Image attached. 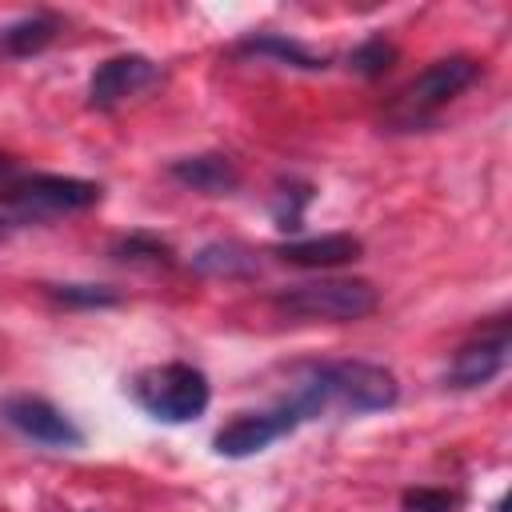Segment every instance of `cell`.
Wrapping results in <instances>:
<instances>
[{
    "label": "cell",
    "instance_id": "cell-16",
    "mask_svg": "<svg viewBox=\"0 0 512 512\" xmlns=\"http://www.w3.org/2000/svg\"><path fill=\"white\" fill-rule=\"evenodd\" d=\"M392 64H396V48H392L384 36H372V40H364V44H356V48L348 52V68H352L356 76H368V80L384 76Z\"/></svg>",
    "mask_w": 512,
    "mask_h": 512
},
{
    "label": "cell",
    "instance_id": "cell-4",
    "mask_svg": "<svg viewBox=\"0 0 512 512\" xmlns=\"http://www.w3.org/2000/svg\"><path fill=\"white\" fill-rule=\"evenodd\" d=\"M276 312L292 320H324V324H352L376 312L380 296L368 280L332 276V280H304L272 296Z\"/></svg>",
    "mask_w": 512,
    "mask_h": 512
},
{
    "label": "cell",
    "instance_id": "cell-19",
    "mask_svg": "<svg viewBox=\"0 0 512 512\" xmlns=\"http://www.w3.org/2000/svg\"><path fill=\"white\" fill-rule=\"evenodd\" d=\"M456 504H460V496L448 492V488H408L400 496L404 512H452Z\"/></svg>",
    "mask_w": 512,
    "mask_h": 512
},
{
    "label": "cell",
    "instance_id": "cell-3",
    "mask_svg": "<svg viewBox=\"0 0 512 512\" xmlns=\"http://www.w3.org/2000/svg\"><path fill=\"white\" fill-rule=\"evenodd\" d=\"M132 400L160 424H188L208 408L212 384L196 364L172 360V364L144 368L132 380Z\"/></svg>",
    "mask_w": 512,
    "mask_h": 512
},
{
    "label": "cell",
    "instance_id": "cell-7",
    "mask_svg": "<svg viewBox=\"0 0 512 512\" xmlns=\"http://www.w3.org/2000/svg\"><path fill=\"white\" fill-rule=\"evenodd\" d=\"M160 80H164V72H160L156 60H148V56H140V52L112 56V60H104V64L92 72V80H88V108L108 112V108H116V104H124V100H132V96L156 88Z\"/></svg>",
    "mask_w": 512,
    "mask_h": 512
},
{
    "label": "cell",
    "instance_id": "cell-8",
    "mask_svg": "<svg viewBox=\"0 0 512 512\" xmlns=\"http://www.w3.org/2000/svg\"><path fill=\"white\" fill-rule=\"evenodd\" d=\"M4 420L32 444H44V448H80L84 444V432L44 396H12L4 400Z\"/></svg>",
    "mask_w": 512,
    "mask_h": 512
},
{
    "label": "cell",
    "instance_id": "cell-5",
    "mask_svg": "<svg viewBox=\"0 0 512 512\" xmlns=\"http://www.w3.org/2000/svg\"><path fill=\"white\" fill-rule=\"evenodd\" d=\"M100 192L104 188L96 180L20 168V176L12 180L8 196H4V212L12 216V224H32V220L64 216V212H84V208L100 204Z\"/></svg>",
    "mask_w": 512,
    "mask_h": 512
},
{
    "label": "cell",
    "instance_id": "cell-18",
    "mask_svg": "<svg viewBox=\"0 0 512 512\" xmlns=\"http://www.w3.org/2000/svg\"><path fill=\"white\" fill-rule=\"evenodd\" d=\"M312 200V184H300V180H284L276 200H272V216H276V228L284 232H296L300 228V216H304V204Z\"/></svg>",
    "mask_w": 512,
    "mask_h": 512
},
{
    "label": "cell",
    "instance_id": "cell-6",
    "mask_svg": "<svg viewBox=\"0 0 512 512\" xmlns=\"http://www.w3.org/2000/svg\"><path fill=\"white\" fill-rule=\"evenodd\" d=\"M296 428H300V416L288 404H276L272 412H240L236 420H228L212 436V448H216V456L244 460V456H256V452L272 448L280 436H288Z\"/></svg>",
    "mask_w": 512,
    "mask_h": 512
},
{
    "label": "cell",
    "instance_id": "cell-20",
    "mask_svg": "<svg viewBox=\"0 0 512 512\" xmlns=\"http://www.w3.org/2000/svg\"><path fill=\"white\" fill-rule=\"evenodd\" d=\"M12 228H16V224H12V216H8V212H4V208H0V240H4V236H8V232H12Z\"/></svg>",
    "mask_w": 512,
    "mask_h": 512
},
{
    "label": "cell",
    "instance_id": "cell-9",
    "mask_svg": "<svg viewBox=\"0 0 512 512\" xmlns=\"http://www.w3.org/2000/svg\"><path fill=\"white\" fill-rule=\"evenodd\" d=\"M508 328L496 324L492 336H480V340H468L464 348H456L452 364H448V388H480L488 380H496L508 364Z\"/></svg>",
    "mask_w": 512,
    "mask_h": 512
},
{
    "label": "cell",
    "instance_id": "cell-10",
    "mask_svg": "<svg viewBox=\"0 0 512 512\" xmlns=\"http://www.w3.org/2000/svg\"><path fill=\"white\" fill-rule=\"evenodd\" d=\"M284 264L296 268H340L364 256V240L352 232H328V236H304V240H284L272 248Z\"/></svg>",
    "mask_w": 512,
    "mask_h": 512
},
{
    "label": "cell",
    "instance_id": "cell-17",
    "mask_svg": "<svg viewBox=\"0 0 512 512\" xmlns=\"http://www.w3.org/2000/svg\"><path fill=\"white\" fill-rule=\"evenodd\" d=\"M44 292L68 308H112L120 304V292L104 288V284H44Z\"/></svg>",
    "mask_w": 512,
    "mask_h": 512
},
{
    "label": "cell",
    "instance_id": "cell-15",
    "mask_svg": "<svg viewBox=\"0 0 512 512\" xmlns=\"http://www.w3.org/2000/svg\"><path fill=\"white\" fill-rule=\"evenodd\" d=\"M112 260L120 264H148V268H164L172 264V248L160 240V236H148V232H128L112 244Z\"/></svg>",
    "mask_w": 512,
    "mask_h": 512
},
{
    "label": "cell",
    "instance_id": "cell-13",
    "mask_svg": "<svg viewBox=\"0 0 512 512\" xmlns=\"http://www.w3.org/2000/svg\"><path fill=\"white\" fill-rule=\"evenodd\" d=\"M192 268L200 276H216V280H252L260 272L252 248L236 244V240H212L192 256Z\"/></svg>",
    "mask_w": 512,
    "mask_h": 512
},
{
    "label": "cell",
    "instance_id": "cell-1",
    "mask_svg": "<svg viewBox=\"0 0 512 512\" xmlns=\"http://www.w3.org/2000/svg\"><path fill=\"white\" fill-rule=\"evenodd\" d=\"M396 396H400V384L384 364L320 360V364L296 368V388L284 404L304 424V420H316V416H328V412H348V416L384 412V408L396 404Z\"/></svg>",
    "mask_w": 512,
    "mask_h": 512
},
{
    "label": "cell",
    "instance_id": "cell-2",
    "mask_svg": "<svg viewBox=\"0 0 512 512\" xmlns=\"http://www.w3.org/2000/svg\"><path fill=\"white\" fill-rule=\"evenodd\" d=\"M480 76V64L472 56H444L432 60L420 76H412L396 100L384 108V124L392 132H408V128H424L448 100H456L472 80Z\"/></svg>",
    "mask_w": 512,
    "mask_h": 512
},
{
    "label": "cell",
    "instance_id": "cell-21",
    "mask_svg": "<svg viewBox=\"0 0 512 512\" xmlns=\"http://www.w3.org/2000/svg\"><path fill=\"white\" fill-rule=\"evenodd\" d=\"M508 508V496H500V504H496V512H504Z\"/></svg>",
    "mask_w": 512,
    "mask_h": 512
},
{
    "label": "cell",
    "instance_id": "cell-12",
    "mask_svg": "<svg viewBox=\"0 0 512 512\" xmlns=\"http://www.w3.org/2000/svg\"><path fill=\"white\" fill-rule=\"evenodd\" d=\"M236 56H264V60H276V64L300 68V72H320V68H328V56H324V52H312V48H304L300 40L280 36V32H260V36L240 40V44H236Z\"/></svg>",
    "mask_w": 512,
    "mask_h": 512
},
{
    "label": "cell",
    "instance_id": "cell-14",
    "mask_svg": "<svg viewBox=\"0 0 512 512\" xmlns=\"http://www.w3.org/2000/svg\"><path fill=\"white\" fill-rule=\"evenodd\" d=\"M60 32V20L52 12H32V16H20L12 20L8 28H0V52L4 56H36L44 52Z\"/></svg>",
    "mask_w": 512,
    "mask_h": 512
},
{
    "label": "cell",
    "instance_id": "cell-11",
    "mask_svg": "<svg viewBox=\"0 0 512 512\" xmlns=\"http://www.w3.org/2000/svg\"><path fill=\"white\" fill-rule=\"evenodd\" d=\"M168 176L180 180L184 188L200 196H232L240 188V172L228 156L220 152H200V156H180L168 164Z\"/></svg>",
    "mask_w": 512,
    "mask_h": 512
}]
</instances>
